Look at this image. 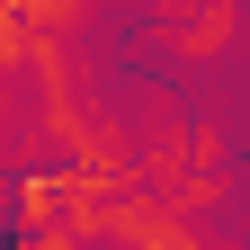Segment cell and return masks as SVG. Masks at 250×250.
<instances>
[{
  "instance_id": "1",
  "label": "cell",
  "mask_w": 250,
  "mask_h": 250,
  "mask_svg": "<svg viewBox=\"0 0 250 250\" xmlns=\"http://www.w3.org/2000/svg\"><path fill=\"white\" fill-rule=\"evenodd\" d=\"M232 36H241V0H152V18H143V45H161L179 72L214 62Z\"/></svg>"
},
{
  "instance_id": "2",
  "label": "cell",
  "mask_w": 250,
  "mask_h": 250,
  "mask_svg": "<svg viewBox=\"0 0 250 250\" xmlns=\"http://www.w3.org/2000/svg\"><path fill=\"white\" fill-rule=\"evenodd\" d=\"M107 241H116V250H206V241H197V214L161 206L152 188H134V197H125V214H116Z\"/></svg>"
},
{
  "instance_id": "3",
  "label": "cell",
  "mask_w": 250,
  "mask_h": 250,
  "mask_svg": "<svg viewBox=\"0 0 250 250\" xmlns=\"http://www.w3.org/2000/svg\"><path fill=\"white\" fill-rule=\"evenodd\" d=\"M9 9H18V27H27V36H72V27L99 9V0H9Z\"/></svg>"
},
{
  "instance_id": "4",
  "label": "cell",
  "mask_w": 250,
  "mask_h": 250,
  "mask_svg": "<svg viewBox=\"0 0 250 250\" xmlns=\"http://www.w3.org/2000/svg\"><path fill=\"white\" fill-rule=\"evenodd\" d=\"M9 250H89V241H81L72 224H18V232H9Z\"/></svg>"
},
{
  "instance_id": "5",
  "label": "cell",
  "mask_w": 250,
  "mask_h": 250,
  "mask_svg": "<svg viewBox=\"0 0 250 250\" xmlns=\"http://www.w3.org/2000/svg\"><path fill=\"white\" fill-rule=\"evenodd\" d=\"M9 224H18V214H9V179H0V250H9Z\"/></svg>"
},
{
  "instance_id": "6",
  "label": "cell",
  "mask_w": 250,
  "mask_h": 250,
  "mask_svg": "<svg viewBox=\"0 0 250 250\" xmlns=\"http://www.w3.org/2000/svg\"><path fill=\"white\" fill-rule=\"evenodd\" d=\"M0 9H9V0H0Z\"/></svg>"
}]
</instances>
